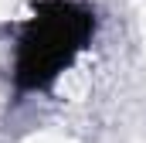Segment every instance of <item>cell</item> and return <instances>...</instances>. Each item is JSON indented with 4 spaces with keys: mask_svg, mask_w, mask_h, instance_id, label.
Listing matches in <instances>:
<instances>
[{
    "mask_svg": "<svg viewBox=\"0 0 146 143\" xmlns=\"http://www.w3.org/2000/svg\"><path fill=\"white\" fill-rule=\"evenodd\" d=\"M88 34V14H78L72 3H58L54 14L37 17L21 48V82L48 85L61 65L72 61Z\"/></svg>",
    "mask_w": 146,
    "mask_h": 143,
    "instance_id": "obj_1",
    "label": "cell"
}]
</instances>
